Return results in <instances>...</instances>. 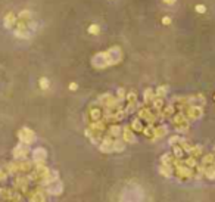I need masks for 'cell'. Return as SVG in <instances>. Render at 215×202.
I'll return each mask as SVG.
<instances>
[{"instance_id": "5", "label": "cell", "mask_w": 215, "mask_h": 202, "mask_svg": "<svg viewBox=\"0 0 215 202\" xmlns=\"http://www.w3.org/2000/svg\"><path fill=\"white\" fill-rule=\"evenodd\" d=\"M40 87H41V89H47V87H49V81H47V78L43 77V78L40 80Z\"/></svg>"}, {"instance_id": "8", "label": "cell", "mask_w": 215, "mask_h": 202, "mask_svg": "<svg viewBox=\"0 0 215 202\" xmlns=\"http://www.w3.org/2000/svg\"><path fill=\"white\" fill-rule=\"evenodd\" d=\"M162 2H164V3H167V5H174L177 0H162Z\"/></svg>"}, {"instance_id": "7", "label": "cell", "mask_w": 215, "mask_h": 202, "mask_svg": "<svg viewBox=\"0 0 215 202\" xmlns=\"http://www.w3.org/2000/svg\"><path fill=\"white\" fill-rule=\"evenodd\" d=\"M150 98H152V90L147 89V91H146V101H149Z\"/></svg>"}, {"instance_id": "3", "label": "cell", "mask_w": 215, "mask_h": 202, "mask_svg": "<svg viewBox=\"0 0 215 202\" xmlns=\"http://www.w3.org/2000/svg\"><path fill=\"white\" fill-rule=\"evenodd\" d=\"M89 33H90V34H99V25L91 24L90 27H89Z\"/></svg>"}, {"instance_id": "6", "label": "cell", "mask_w": 215, "mask_h": 202, "mask_svg": "<svg viewBox=\"0 0 215 202\" xmlns=\"http://www.w3.org/2000/svg\"><path fill=\"white\" fill-rule=\"evenodd\" d=\"M162 24H164V25H170V24H171V18H170V16H164V18H162Z\"/></svg>"}, {"instance_id": "9", "label": "cell", "mask_w": 215, "mask_h": 202, "mask_svg": "<svg viewBox=\"0 0 215 202\" xmlns=\"http://www.w3.org/2000/svg\"><path fill=\"white\" fill-rule=\"evenodd\" d=\"M69 89L71 90H77V84H75V83H71V84H69Z\"/></svg>"}, {"instance_id": "1", "label": "cell", "mask_w": 215, "mask_h": 202, "mask_svg": "<svg viewBox=\"0 0 215 202\" xmlns=\"http://www.w3.org/2000/svg\"><path fill=\"white\" fill-rule=\"evenodd\" d=\"M5 27L6 28H13V25L18 22V19H16V15L13 13V12H9V13H6V16H5Z\"/></svg>"}, {"instance_id": "2", "label": "cell", "mask_w": 215, "mask_h": 202, "mask_svg": "<svg viewBox=\"0 0 215 202\" xmlns=\"http://www.w3.org/2000/svg\"><path fill=\"white\" fill-rule=\"evenodd\" d=\"M18 18H19V21H22V22L30 21V19H31V11H21L19 15H18Z\"/></svg>"}, {"instance_id": "4", "label": "cell", "mask_w": 215, "mask_h": 202, "mask_svg": "<svg viewBox=\"0 0 215 202\" xmlns=\"http://www.w3.org/2000/svg\"><path fill=\"white\" fill-rule=\"evenodd\" d=\"M194 9H196L197 13H205V12H206V8H205L204 5H196V6H194Z\"/></svg>"}]
</instances>
